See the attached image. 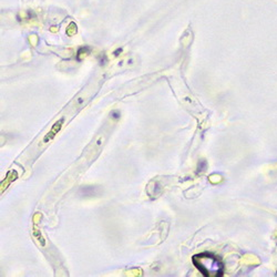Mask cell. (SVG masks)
Returning <instances> with one entry per match:
<instances>
[{
  "label": "cell",
  "mask_w": 277,
  "mask_h": 277,
  "mask_svg": "<svg viewBox=\"0 0 277 277\" xmlns=\"http://www.w3.org/2000/svg\"><path fill=\"white\" fill-rule=\"evenodd\" d=\"M193 264L206 277H219L223 275L224 266L222 262L210 253H202L193 256Z\"/></svg>",
  "instance_id": "obj_1"
},
{
  "label": "cell",
  "mask_w": 277,
  "mask_h": 277,
  "mask_svg": "<svg viewBox=\"0 0 277 277\" xmlns=\"http://www.w3.org/2000/svg\"><path fill=\"white\" fill-rule=\"evenodd\" d=\"M63 122H64V119H60L58 122H55L54 124L52 125V127H51V130L49 131V133H47L46 136H44L43 143H48V142L51 141V140H52V138H54L57 134H58V132L61 130V127H62Z\"/></svg>",
  "instance_id": "obj_2"
},
{
  "label": "cell",
  "mask_w": 277,
  "mask_h": 277,
  "mask_svg": "<svg viewBox=\"0 0 277 277\" xmlns=\"http://www.w3.org/2000/svg\"><path fill=\"white\" fill-rule=\"evenodd\" d=\"M111 116H112V119H114V120H119L120 116H121V113H120V111H112V112H111Z\"/></svg>",
  "instance_id": "obj_3"
},
{
  "label": "cell",
  "mask_w": 277,
  "mask_h": 277,
  "mask_svg": "<svg viewBox=\"0 0 277 277\" xmlns=\"http://www.w3.org/2000/svg\"><path fill=\"white\" fill-rule=\"evenodd\" d=\"M205 167H206V162H205V161H202V162L199 164V167H197V173L202 172L203 169H205Z\"/></svg>",
  "instance_id": "obj_4"
},
{
  "label": "cell",
  "mask_w": 277,
  "mask_h": 277,
  "mask_svg": "<svg viewBox=\"0 0 277 277\" xmlns=\"http://www.w3.org/2000/svg\"><path fill=\"white\" fill-rule=\"evenodd\" d=\"M77 101H78V104H81V103L83 102V99H82V98H79Z\"/></svg>",
  "instance_id": "obj_5"
},
{
  "label": "cell",
  "mask_w": 277,
  "mask_h": 277,
  "mask_svg": "<svg viewBox=\"0 0 277 277\" xmlns=\"http://www.w3.org/2000/svg\"><path fill=\"white\" fill-rule=\"evenodd\" d=\"M121 51H122V49H118V50H116V51H115V52H114V54L118 55V54H119V52H121Z\"/></svg>",
  "instance_id": "obj_6"
}]
</instances>
